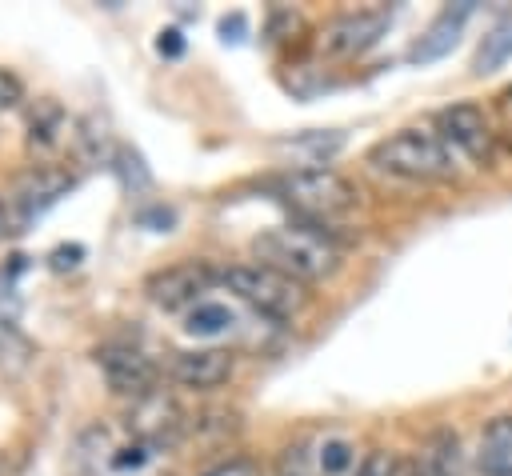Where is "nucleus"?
I'll return each mask as SVG.
<instances>
[{
    "instance_id": "1",
    "label": "nucleus",
    "mask_w": 512,
    "mask_h": 476,
    "mask_svg": "<svg viewBox=\"0 0 512 476\" xmlns=\"http://www.w3.org/2000/svg\"><path fill=\"white\" fill-rule=\"evenodd\" d=\"M276 196L312 228H332L360 208V188L328 164H316V168L300 164L284 172L276 180Z\"/></svg>"
},
{
    "instance_id": "2",
    "label": "nucleus",
    "mask_w": 512,
    "mask_h": 476,
    "mask_svg": "<svg viewBox=\"0 0 512 476\" xmlns=\"http://www.w3.org/2000/svg\"><path fill=\"white\" fill-rule=\"evenodd\" d=\"M256 264H268L300 284L308 280H328L340 268V248L312 224H280L268 228L252 240Z\"/></svg>"
},
{
    "instance_id": "3",
    "label": "nucleus",
    "mask_w": 512,
    "mask_h": 476,
    "mask_svg": "<svg viewBox=\"0 0 512 476\" xmlns=\"http://www.w3.org/2000/svg\"><path fill=\"white\" fill-rule=\"evenodd\" d=\"M368 164L400 180H452L460 172V156L428 128H400L376 140L368 148Z\"/></svg>"
},
{
    "instance_id": "4",
    "label": "nucleus",
    "mask_w": 512,
    "mask_h": 476,
    "mask_svg": "<svg viewBox=\"0 0 512 476\" xmlns=\"http://www.w3.org/2000/svg\"><path fill=\"white\" fill-rule=\"evenodd\" d=\"M220 280L248 308H256L260 316H272V320H292L308 304V288L268 264H232L220 272Z\"/></svg>"
},
{
    "instance_id": "5",
    "label": "nucleus",
    "mask_w": 512,
    "mask_h": 476,
    "mask_svg": "<svg viewBox=\"0 0 512 476\" xmlns=\"http://www.w3.org/2000/svg\"><path fill=\"white\" fill-rule=\"evenodd\" d=\"M72 188V172L60 164H32L24 176H16L12 196L4 200L8 208V228L20 232L24 224H32L40 212H48L64 192Z\"/></svg>"
},
{
    "instance_id": "6",
    "label": "nucleus",
    "mask_w": 512,
    "mask_h": 476,
    "mask_svg": "<svg viewBox=\"0 0 512 476\" xmlns=\"http://www.w3.org/2000/svg\"><path fill=\"white\" fill-rule=\"evenodd\" d=\"M436 136L460 160H472V164H488L492 148H496L492 124H488V116L476 104H448V108H440L436 112Z\"/></svg>"
},
{
    "instance_id": "7",
    "label": "nucleus",
    "mask_w": 512,
    "mask_h": 476,
    "mask_svg": "<svg viewBox=\"0 0 512 476\" xmlns=\"http://www.w3.org/2000/svg\"><path fill=\"white\" fill-rule=\"evenodd\" d=\"M356 468L360 456L344 432H324L308 444L288 448L284 456V476H356Z\"/></svg>"
},
{
    "instance_id": "8",
    "label": "nucleus",
    "mask_w": 512,
    "mask_h": 476,
    "mask_svg": "<svg viewBox=\"0 0 512 476\" xmlns=\"http://www.w3.org/2000/svg\"><path fill=\"white\" fill-rule=\"evenodd\" d=\"M208 284H212V268L204 260H180V264H168V268L152 272L144 292L164 312H184V308L192 312L200 304V296L208 292Z\"/></svg>"
},
{
    "instance_id": "9",
    "label": "nucleus",
    "mask_w": 512,
    "mask_h": 476,
    "mask_svg": "<svg viewBox=\"0 0 512 476\" xmlns=\"http://www.w3.org/2000/svg\"><path fill=\"white\" fill-rule=\"evenodd\" d=\"M124 420H128V428H132L136 440H144V444H152L160 452L172 448L180 440V432H184V412L176 408V400L164 388L132 400V408H128Z\"/></svg>"
},
{
    "instance_id": "10",
    "label": "nucleus",
    "mask_w": 512,
    "mask_h": 476,
    "mask_svg": "<svg viewBox=\"0 0 512 476\" xmlns=\"http://www.w3.org/2000/svg\"><path fill=\"white\" fill-rule=\"evenodd\" d=\"M388 12L384 8H372V12H344L336 16L324 32H320V48L328 56H360L368 52L384 32H388Z\"/></svg>"
},
{
    "instance_id": "11",
    "label": "nucleus",
    "mask_w": 512,
    "mask_h": 476,
    "mask_svg": "<svg viewBox=\"0 0 512 476\" xmlns=\"http://www.w3.org/2000/svg\"><path fill=\"white\" fill-rule=\"evenodd\" d=\"M96 364H100L108 388L120 392V396L140 400V396L156 392L160 368H156L144 352H136V348H100V352H96Z\"/></svg>"
},
{
    "instance_id": "12",
    "label": "nucleus",
    "mask_w": 512,
    "mask_h": 476,
    "mask_svg": "<svg viewBox=\"0 0 512 476\" xmlns=\"http://www.w3.org/2000/svg\"><path fill=\"white\" fill-rule=\"evenodd\" d=\"M236 372V360L232 352L224 348H196V352H172L168 360V376L180 384V388H220L228 384Z\"/></svg>"
},
{
    "instance_id": "13",
    "label": "nucleus",
    "mask_w": 512,
    "mask_h": 476,
    "mask_svg": "<svg viewBox=\"0 0 512 476\" xmlns=\"http://www.w3.org/2000/svg\"><path fill=\"white\" fill-rule=\"evenodd\" d=\"M468 12H472V4H460V8H444L428 28H424V36L408 48V60L412 64H432V60H440V56H448L452 48H456V40H460V28H464V20H468Z\"/></svg>"
},
{
    "instance_id": "14",
    "label": "nucleus",
    "mask_w": 512,
    "mask_h": 476,
    "mask_svg": "<svg viewBox=\"0 0 512 476\" xmlns=\"http://www.w3.org/2000/svg\"><path fill=\"white\" fill-rule=\"evenodd\" d=\"M68 128V116L56 100H40L28 116V152L32 156H52L64 140H72L76 132H64Z\"/></svg>"
},
{
    "instance_id": "15",
    "label": "nucleus",
    "mask_w": 512,
    "mask_h": 476,
    "mask_svg": "<svg viewBox=\"0 0 512 476\" xmlns=\"http://www.w3.org/2000/svg\"><path fill=\"white\" fill-rule=\"evenodd\" d=\"M476 464L484 476H512V416H496L484 424Z\"/></svg>"
},
{
    "instance_id": "16",
    "label": "nucleus",
    "mask_w": 512,
    "mask_h": 476,
    "mask_svg": "<svg viewBox=\"0 0 512 476\" xmlns=\"http://www.w3.org/2000/svg\"><path fill=\"white\" fill-rule=\"evenodd\" d=\"M416 476H464V456L456 432H436L416 460Z\"/></svg>"
},
{
    "instance_id": "17",
    "label": "nucleus",
    "mask_w": 512,
    "mask_h": 476,
    "mask_svg": "<svg viewBox=\"0 0 512 476\" xmlns=\"http://www.w3.org/2000/svg\"><path fill=\"white\" fill-rule=\"evenodd\" d=\"M508 56H512V16L496 20V24L484 32V40L476 44V56H472V72H476V76L496 72Z\"/></svg>"
},
{
    "instance_id": "18",
    "label": "nucleus",
    "mask_w": 512,
    "mask_h": 476,
    "mask_svg": "<svg viewBox=\"0 0 512 476\" xmlns=\"http://www.w3.org/2000/svg\"><path fill=\"white\" fill-rule=\"evenodd\" d=\"M36 356V344L16 328V324H0V372L4 376H20Z\"/></svg>"
},
{
    "instance_id": "19",
    "label": "nucleus",
    "mask_w": 512,
    "mask_h": 476,
    "mask_svg": "<svg viewBox=\"0 0 512 476\" xmlns=\"http://www.w3.org/2000/svg\"><path fill=\"white\" fill-rule=\"evenodd\" d=\"M236 324V316H232V308L228 304H212V300H200L192 312H188V332L192 336H220V332H228Z\"/></svg>"
},
{
    "instance_id": "20",
    "label": "nucleus",
    "mask_w": 512,
    "mask_h": 476,
    "mask_svg": "<svg viewBox=\"0 0 512 476\" xmlns=\"http://www.w3.org/2000/svg\"><path fill=\"white\" fill-rule=\"evenodd\" d=\"M112 168L120 172L124 188H132V192H144V188L152 184V172L144 168L140 152H132V148H120V152H116V164H112Z\"/></svg>"
},
{
    "instance_id": "21",
    "label": "nucleus",
    "mask_w": 512,
    "mask_h": 476,
    "mask_svg": "<svg viewBox=\"0 0 512 476\" xmlns=\"http://www.w3.org/2000/svg\"><path fill=\"white\" fill-rule=\"evenodd\" d=\"M156 452H160V448H152V444H144V440H132L128 448H116V452L108 456V468H112V472H140Z\"/></svg>"
},
{
    "instance_id": "22",
    "label": "nucleus",
    "mask_w": 512,
    "mask_h": 476,
    "mask_svg": "<svg viewBox=\"0 0 512 476\" xmlns=\"http://www.w3.org/2000/svg\"><path fill=\"white\" fill-rule=\"evenodd\" d=\"M396 468H400V460H396L392 452H384V448H376V452H368V456L360 460V468H356V476H396Z\"/></svg>"
},
{
    "instance_id": "23",
    "label": "nucleus",
    "mask_w": 512,
    "mask_h": 476,
    "mask_svg": "<svg viewBox=\"0 0 512 476\" xmlns=\"http://www.w3.org/2000/svg\"><path fill=\"white\" fill-rule=\"evenodd\" d=\"M80 260H84V248H80V244H60V248L48 252V268H52V272H68V268H76Z\"/></svg>"
},
{
    "instance_id": "24",
    "label": "nucleus",
    "mask_w": 512,
    "mask_h": 476,
    "mask_svg": "<svg viewBox=\"0 0 512 476\" xmlns=\"http://www.w3.org/2000/svg\"><path fill=\"white\" fill-rule=\"evenodd\" d=\"M20 100H24V84H20V76H12L8 68H0V112L16 108Z\"/></svg>"
},
{
    "instance_id": "25",
    "label": "nucleus",
    "mask_w": 512,
    "mask_h": 476,
    "mask_svg": "<svg viewBox=\"0 0 512 476\" xmlns=\"http://www.w3.org/2000/svg\"><path fill=\"white\" fill-rule=\"evenodd\" d=\"M204 476H260V468H256L248 456H232V460H224V464L208 468Z\"/></svg>"
},
{
    "instance_id": "26",
    "label": "nucleus",
    "mask_w": 512,
    "mask_h": 476,
    "mask_svg": "<svg viewBox=\"0 0 512 476\" xmlns=\"http://www.w3.org/2000/svg\"><path fill=\"white\" fill-rule=\"evenodd\" d=\"M156 52L168 56V60L184 56V36H180V28H164V32L156 36Z\"/></svg>"
},
{
    "instance_id": "27",
    "label": "nucleus",
    "mask_w": 512,
    "mask_h": 476,
    "mask_svg": "<svg viewBox=\"0 0 512 476\" xmlns=\"http://www.w3.org/2000/svg\"><path fill=\"white\" fill-rule=\"evenodd\" d=\"M244 28H248L244 12H232V16H224V20H220V36H224V40H232V44H236V40H244Z\"/></svg>"
},
{
    "instance_id": "28",
    "label": "nucleus",
    "mask_w": 512,
    "mask_h": 476,
    "mask_svg": "<svg viewBox=\"0 0 512 476\" xmlns=\"http://www.w3.org/2000/svg\"><path fill=\"white\" fill-rule=\"evenodd\" d=\"M140 224H160V232H168V224H172V212H168V208H152V212H140Z\"/></svg>"
},
{
    "instance_id": "29",
    "label": "nucleus",
    "mask_w": 512,
    "mask_h": 476,
    "mask_svg": "<svg viewBox=\"0 0 512 476\" xmlns=\"http://www.w3.org/2000/svg\"><path fill=\"white\" fill-rule=\"evenodd\" d=\"M496 104H500V116H504V124L512 128V88H504V92L496 96Z\"/></svg>"
},
{
    "instance_id": "30",
    "label": "nucleus",
    "mask_w": 512,
    "mask_h": 476,
    "mask_svg": "<svg viewBox=\"0 0 512 476\" xmlns=\"http://www.w3.org/2000/svg\"><path fill=\"white\" fill-rule=\"evenodd\" d=\"M4 232H12V228H8V208H4V200H0V236H4Z\"/></svg>"
}]
</instances>
